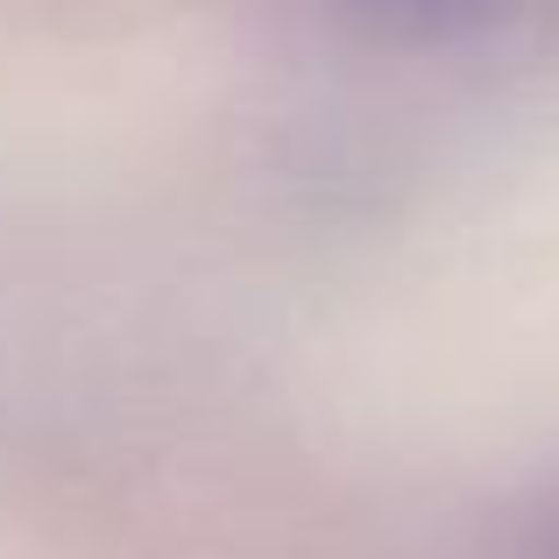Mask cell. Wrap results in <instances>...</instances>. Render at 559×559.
I'll return each instance as SVG.
<instances>
[{"label":"cell","instance_id":"obj_1","mask_svg":"<svg viewBox=\"0 0 559 559\" xmlns=\"http://www.w3.org/2000/svg\"><path fill=\"white\" fill-rule=\"evenodd\" d=\"M341 8L361 14V22H382V28H447L461 14L496 8V0H341Z\"/></svg>","mask_w":559,"mask_h":559}]
</instances>
